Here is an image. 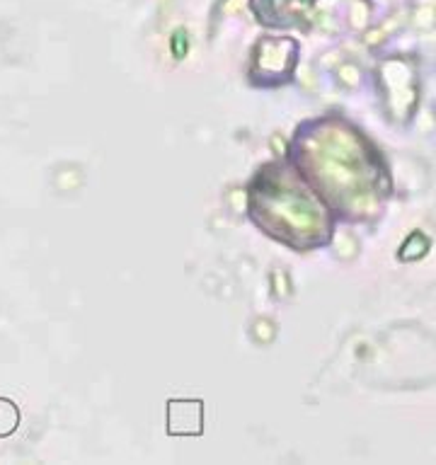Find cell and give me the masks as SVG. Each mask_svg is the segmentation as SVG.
Returning a JSON list of instances; mask_svg holds the SVG:
<instances>
[{
  "label": "cell",
  "mask_w": 436,
  "mask_h": 465,
  "mask_svg": "<svg viewBox=\"0 0 436 465\" xmlns=\"http://www.w3.org/2000/svg\"><path fill=\"white\" fill-rule=\"evenodd\" d=\"M172 51L177 54V59H182L185 56V51H187V37H185V32L180 29L177 32V37L172 39Z\"/></svg>",
  "instance_id": "cell-1"
}]
</instances>
